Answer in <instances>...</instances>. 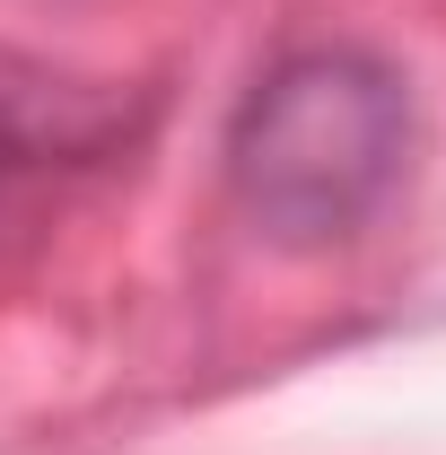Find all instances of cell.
<instances>
[{
    "mask_svg": "<svg viewBox=\"0 0 446 455\" xmlns=\"http://www.w3.org/2000/svg\"><path fill=\"white\" fill-rule=\"evenodd\" d=\"M411 167V88L359 44H307L263 70L227 123V184L280 245H341Z\"/></svg>",
    "mask_w": 446,
    "mask_h": 455,
    "instance_id": "cell-1",
    "label": "cell"
},
{
    "mask_svg": "<svg viewBox=\"0 0 446 455\" xmlns=\"http://www.w3.org/2000/svg\"><path fill=\"white\" fill-rule=\"evenodd\" d=\"M18 149H27V114H18V88H9V70H0V175L18 167Z\"/></svg>",
    "mask_w": 446,
    "mask_h": 455,
    "instance_id": "cell-2",
    "label": "cell"
}]
</instances>
